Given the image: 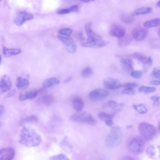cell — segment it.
Wrapping results in <instances>:
<instances>
[{
    "label": "cell",
    "instance_id": "obj_30",
    "mask_svg": "<svg viewBox=\"0 0 160 160\" xmlns=\"http://www.w3.org/2000/svg\"><path fill=\"white\" fill-rule=\"evenodd\" d=\"M54 98L51 95H46L43 96L41 100L43 104L46 106H49L52 104L54 101Z\"/></svg>",
    "mask_w": 160,
    "mask_h": 160
},
{
    "label": "cell",
    "instance_id": "obj_35",
    "mask_svg": "<svg viewBox=\"0 0 160 160\" xmlns=\"http://www.w3.org/2000/svg\"><path fill=\"white\" fill-rule=\"evenodd\" d=\"M156 90L155 88L154 87H146L141 86L139 87V91L145 93H149L154 92Z\"/></svg>",
    "mask_w": 160,
    "mask_h": 160
},
{
    "label": "cell",
    "instance_id": "obj_55",
    "mask_svg": "<svg viewBox=\"0 0 160 160\" xmlns=\"http://www.w3.org/2000/svg\"><path fill=\"white\" fill-rule=\"evenodd\" d=\"M159 126H160V124L159 123L158 124V130L159 131L160 128H159Z\"/></svg>",
    "mask_w": 160,
    "mask_h": 160
},
{
    "label": "cell",
    "instance_id": "obj_7",
    "mask_svg": "<svg viewBox=\"0 0 160 160\" xmlns=\"http://www.w3.org/2000/svg\"><path fill=\"white\" fill-rule=\"evenodd\" d=\"M32 14L25 11H20L17 12L14 20V22L17 26H20L25 22L33 19Z\"/></svg>",
    "mask_w": 160,
    "mask_h": 160
},
{
    "label": "cell",
    "instance_id": "obj_45",
    "mask_svg": "<svg viewBox=\"0 0 160 160\" xmlns=\"http://www.w3.org/2000/svg\"><path fill=\"white\" fill-rule=\"evenodd\" d=\"M149 83L154 85H158L160 84L159 80H153L150 81Z\"/></svg>",
    "mask_w": 160,
    "mask_h": 160
},
{
    "label": "cell",
    "instance_id": "obj_47",
    "mask_svg": "<svg viewBox=\"0 0 160 160\" xmlns=\"http://www.w3.org/2000/svg\"><path fill=\"white\" fill-rule=\"evenodd\" d=\"M15 92V91L14 90H13L10 91L6 96V98H9L13 96Z\"/></svg>",
    "mask_w": 160,
    "mask_h": 160
},
{
    "label": "cell",
    "instance_id": "obj_42",
    "mask_svg": "<svg viewBox=\"0 0 160 160\" xmlns=\"http://www.w3.org/2000/svg\"><path fill=\"white\" fill-rule=\"evenodd\" d=\"M150 99L153 101V104L154 106H157L159 104V97L153 96H152Z\"/></svg>",
    "mask_w": 160,
    "mask_h": 160
},
{
    "label": "cell",
    "instance_id": "obj_44",
    "mask_svg": "<svg viewBox=\"0 0 160 160\" xmlns=\"http://www.w3.org/2000/svg\"><path fill=\"white\" fill-rule=\"evenodd\" d=\"M72 12L77 11L79 9L77 5H73L70 7Z\"/></svg>",
    "mask_w": 160,
    "mask_h": 160
},
{
    "label": "cell",
    "instance_id": "obj_36",
    "mask_svg": "<svg viewBox=\"0 0 160 160\" xmlns=\"http://www.w3.org/2000/svg\"><path fill=\"white\" fill-rule=\"evenodd\" d=\"M50 160H70L68 157L63 154H60L51 156Z\"/></svg>",
    "mask_w": 160,
    "mask_h": 160
},
{
    "label": "cell",
    "instance_id": "obj_32",
    "mask_svg": "<svg viewBox=\"0 0 160 160\" xmlns=\"http://www.w3.org/2000/svg\"><path fill=\"white\" fill-rule=\"evenodd\" d=\"M114 116V115L113 114L103 112H100L98 114L99 118L104 121L109 120H112Z\"/></svg>",
    "mask_w": 160,
    "mask_h": 160
},
{
    "label": "cell",
    "instance_id": "obj_24",
    "mask_svg": "<svg viewBox=\"0 0 160 160\" xmlns=\"http://www.w3.org/2000/svg\"><path fill=\"white\" fill-rule=\"evenodd\" d=\"M107 105L109 108L117 111H121L124 107L123 104L119 103L112 100L108 101Z\"/></svg>",
    "mask_w": 160,
    "mask_h": 160
},
{
    "label": "cell",
    "instance_id": "obj_51",
    "mask_svg": "<svg viewBox=\"0 0 160 160\" xmlns=\"http://www.w3.org/2000/svg\"><path fill=\"white\" fill-rule=\"evenodd\" d=\"M132 127V126L131 125H128L127 126L126 128L128 129H130Z\"/></svg>",
    "mask_w": 160,
    "mask_h": 160
},
{
    "label": "cell",
    "instance_id": "obj_17",
    "mask_svg": "<svg viewBox=\"0 0 160 160\" xmlns=\"http://www.w3.org/2000/svg\"><path fill=\"white\" fill-rule=\"evenodd\" d=\"M38 92V91L36 89H32L21 92L19 95V99L20 101H23L34 98L37 95Z\"/></svg>",
    "mask_w": 160,
    "mask_h": 160
},
{
    "label": "cell",
    "instance_id": "obj_38",
    "mask_svg": "<svg viewBox=\"0 0 160 160\" xmlns=\"http://www.w3.org/2000/svg\"><path fill=\"white\" fill-rule=\"evenodd\" d=\"M131 76L134 78H140L142 76V73L141 71L138 70L132 71L130 73Z\"/></svg>",
    "mask_w": 160,
    "mask_h": 160
},
{
    "label": "cell",
    "instance_id": "obj_11",
    "mask_svg": "<svg viewBox=\"0 0 160 160\" xmlns=\"http://www.w3.org/2000/svg\"><path fill=\"white\" fill-rule=\"evenodd\" d=\"M91 23L87 22L85 25V30L86 34L88 36L87 40L88 42H93L101 41L102 39V37L100 35L95 33L92 30Z\"/></svg>",
    "mask_w": 160,
    "mask_h": 160
},
{
    "label": "cell",
    "instance_id": "obj_3",
    "mask_svg": "<svg viewBox=\"0 0 160 160\" xmlns=\"http://www.w3.org/2000/svg\"><path fill=\"white\" fill-rule=\"evenodd\" d=\"M138 131L141 137L146 141H150L152 139L157 133V130L155 127L146 122H142L140 124Z\"/></svg>",
    "mask_w": 160,
    "mask_h": 160
},
{
    "label": "cell",
    "instance_id": "obj_23",
    "mask_svg": "<svg viewBox=\"0 0 160 160\" xmlns=\"http://www.w3.org/2000/svg\"><path fill=\"white\" fill-rule=\"evenodd\" d=\"M2 52L6 56H10L18 55L21 52V49L18 48H8L5 47L2 48Z\"/></svg>",
    "mask_w": 160,
    "mask_h": 160
},
{
    "label": "cell",
    "instance_id": "obj_50",
    "mask_svg": "<svg viewBox=\"0 0 160 160\" xmlns=\"http://www.w3.org/2000/svg\"><path fill=\"white\" fill-rule=\"evenodd\" d=\"M72 77H68L64 80V82L65 83H68L69 82L72 80Z\"/></svg>",
    "mask_w": 160,
    "mask_h": 160
},
{
    "label": "cell",
    "instance_id": "obj_1",
    "mask_svg": "<svg viewBox=\"0 0 160 160\" xmlns=\"http://www.w3.org/2000/svg\"><path fill=\"white\" fill-rule=\"evenodd\" d=\"M42 142L41 136L33 129L23 127L20 131L19 142L28 147H33L39 145Z\"/></svg>",
    "mask_w": 160,
    "mask_h": 160
},
{
    "label": "cell",
    "instance_id": "obj_37",
    "mask_svg": "<svg viewBox=\"0 0 160 160\" xmlns=\"http://www.w3.org/2000/svg\"><path fill=\"white\" fill-rule=\"evenodd\" d=\"M72 30L69 28H64L60 29L58 32L61 35H65L67 36H70L72 33Z\"/></svg>",
    "mask_w": 160,
    "mask_h": 160
},
{
    "label": "cell",
    "instance_id": "obj_6",
    "mask_svg": "<svg viewBox=\"0 0 160 160\" xmlns=\"http://www.w3.org/2000/svg\"><path fill=\"white\" fill-rule=\"evenodd\" d=\"M57 38L64 44L67 50L69 53L73 54L77 50V45L74 40L71 38L63 36L58 35Z\"/></svg>",
    "mask_w": 160,
    "mask_h": 160
},
{
    "label": "cell",
    "instance_id": "obj_39",
    "mask_svg": "<svg viewBox=\"0 0 160 160\" xmlns=\"http://www.w3.org/2000/svg\"><path fill=\"white\" fill-rule=\"evenodd\" d=\"M151 75L154 78L159 79L160 77V70L157 68H154L151 72Z\"/></svg>",
    "mask_w": 160,
    "mask_h": 160
},
{
    "label": "cell",
    "instance_id": "obj_15",
    "mask_svg": "<svg viewBox=\"0 0 160 160\" xmlns=\"http://www.w3.org/2000/svg\"><path fill=\"white\" fill-rule=\"evenodd\" d=\"M132 56L142 63L148 66H150L152 64V60L151 57H148L139 52H135L132 55Z\"/></svg>",
    "mask_w": 160,
    "mask_h": 160
},
{
    "label": "cell",
    "instance_id": "obj_5",
    "mask_svg": "<svg viewBox=\"0 0 160 160\" xmlns=\"http://www.w3.org/2000/svg\"><path fill=\"white\" fill-rule=\"evenodd\" d=\"M69 119L73 122L86 123L91 125L96 123V121L92 115L85 112L73 114L70 117Z\"/></svg>",
    "mask_w": 160,
    "mask_h": 160
},
{
    "label": "cell",
    "instance_id": "obj_12",
    "mask_svg": "<svg viewBox=\"0 0 160 160\" xmlns=\"http://www.w3.org/2000/svg\"><path fill=\"white\" fill-rule=\"evenodd\" d=\"M12 86V82L7 75L2 76L0 79V92H5L9 91Z\"/></svg>",
    "mask_w": 160,
    "mask_h": 160
},
{
    "label": "cell",
    "instance_id": "obj_34",
    "mask_svg": "<svg viewBox=\"0 0 160 160\" xmlns=\"http://www.w3.org/2000/svg\"><path fill=\"white\" fill-rule=\"evenodd\" d=\"M146 152L149 157L152 158H154L156 155L154 147L152 145L148 146L147 148Z\"/></svg>",
    "mask_w": 160,
    "mask_h": 160
},
{
    "label": "cell",
    "instance_id": "obj_26",
    "mask_svg": "<svg viewBox=\"0 0 160 160\" xmlns=\"http://www.w3.org/2000/svg\"><path fill=\"white\" fill-rule=\"evenodd\" d=\"M120 18L122 22L127 24L132 23L134 19L133 14L128 13L122 14L120 15Z\"/></svg>",
    "mask_w": 160,
    "mask_h": 160
},
{
    "label": "cell",
    "instance_id": "obj_31",
    "mask_svg": "<svg viewBox=\"0 0 160 160\" xmlns=\"http://www.w3.org/2000/svg\"><path fill=\"white\" fill-rule=\"evenodd\" d=\"M132 107L140 114H143L146 113L147 112V108L143 104H140L138 105L133 104Z\"/></svg>",
    "mask_w": 160,
    "mask_h": 160
},
{
    "label": "cell",
    "instance_id": "obj_2",
    "mask_svg": "<svg viewBox=\"0 0 160 160\" xmlns=\"http://www.w3.org/2000/svg\"><path fill=\"white\" fill-rule=\"evenodd\" d=\"M122 138L121 131L119 127H113L105 139L106 144L110 147H114L120 144Z\"/></svg>",
    "mask_w": 160,
    "mask_h": 160
},
{
    "label": "cell",
    "instance_id": "obj_4",
    "mask_svg": "<svg viewBox=\"0 0 160 160\" xmlns=\"http://www.w3.org/2000/svg\"><path fill=\"white\" fill-rule=\"evenodd\" d=\"M145 145L144 140L141 137L136 136L129 140L128 147L131 152L134 154H138L143 152Z\"/></svg>",
    "mask_w": 160,
    "mask_h": 160
},
{
    "label": "cell",
    "instance_id": "obj_19",
    "mask_svg": "<svg viewBox=\"0 0 160 160\" xmlns=\"http://www.w3.org/2000/svg\"><path fill=\"white\" fill-rule=\"evenodd\" d=\"M29 84L28 80L21 77H18L16 79V85L17 88L19 89H24L27 88Z\"/></svg>",
    "mask_w": 160,
    "mask_h": 160
},
{
    "label": "cell",
    "instance_id": "obj_21",
    "mask_svg": "<svg viewBox=\"0 0 160 160\" xmlns=\"http://www.w3.org/2000/svg\"><path fill=\"white\" fill-rule=\"evenodd\" d=\"M61 148L66 153H71L72 150V147L69 141L66 136L64 137L60 144Z\"/></svg>",
    "mask_w": 160,
    "mask_h": 160
},
{
    "label": "cell",
    "instance_id": "obj_48",
    "mask_svg": "<svg viewBox=\"0 0 160 160\" xmlns=\"http://www.w3.org/2000/svg\"><path fill=\"white\" fill-rule=\"evenodd\" d=\"M4 109V106L2 105H0V117L3 112Z\"/></svg>",
    "mask_w": 160,
    "mask_h": 160
},
{
    "label": "cell",
    "instance_id": "obj_27",
    "mask_svg": "<svg viewBox=\"0 0 160 160\" xmlns=\"http://www.w3.org/2000/svg\"><path fill=\"white\" fill-rule=\"evenodd\" d=\"M160 23V19L156 18L144 22L143 26L146 28H150L159 26Z\"/></svg>",
    "mask_w": 160,
    "mask_h": 160
},
{
    "label": "cell",
    "instance_id": "obj_22",
    "mask_svg": "<svg viewBox=\"0 0 160 160\" xmlns=\"http://www.w3.org/2000/svg\"><path fill=\"white\" fill-rule=\"evenodd\" d=\"M59 82V80L56 78H51L44 81L42 84V87L44 88H48L58 84Z\"/></svg>",
    "mask_w": 160,
    "mask_h": 160
},
{
    "label": "cell",
    "instance_id": "obj_20",
    "mask_svg": "<svg viewBox=\"0 0 160 160\" xmlns=\"http://www.w3.org/2000/svg\"><path fill=\"white\" fill-rule=\"evenodd\" d=\"M132 40V37L129 34H125L119 38L118 40L119 45L121 47H125L129 45Z\"/></svg>",
    "mask_w": 160,
    "mask_h": 160
},
{
    "label": "cell",
    "instance_id": "obj_46",
    "mask_svg": "<svg viewBox=\"0 0 160 160\" xmlns=\"http://www.w3.org/2000/svg\"><path fill=\"white\" fill-rule=\"evenodd\" d=\"M105 124L108 126H112L113 124V122L112 120H109L105 121Z\"/></svg>",
    "mask_w": 160,
    "mask_h": 160
},
{
    "label": "cell",
    "instance_id": "obj_18",
    "mask_svg": "<svg viewBox=\"0 0 160 160\" xmlns=\"http://www.w3.org/2000/svg\"><path fill=\"white\" fill-rule=\"evenodd\" d=\"M120 63L123 69L128 72L133 71V62L131 60L128 58H123L120 60Z\"/></svg>",
    "mask_w": 160,
    "mask_h": 160
},
{
    "label": "cell",
    "instance_id": "obj_54",
    "mask_svg": "<svg viewBox=\"0 0 160 160\" xmlns=\"http://www.w3.org/2000/svg\"><path fill=\"white\" fill-rule=\"evenodd\" d=\"M1 55H0V65L1 64Z\"/></svg>",
    "mask_w": 160,
    "mask_h": 160
},
{
    "label": "cell",
    "instance_id": "obj_10",
    "mask_svg": "<svg viewBox=\"0 0 160 160\" xmlns=\"http://www.w3.org/2000/svg\"><path fill=\"white\" fill-rule=\"evenodd\" d=\"M109 32L111 36L120 38L125 34L126 30L122 25L114 24L110 27Z\"/></svg>",
    "mask_w": 160,
    "mask_h": 160
},
{
    "label": "cell",
    "instance_id": "obj_53",
    "mask_svg": "<svg viewBox=\"0 0 160 160\" xmlns=\"http://www.w3.org/2000/svg\"><path fill=\"white\" fill-rule=\"evenodd\" d=\"M91 1H89V0H85V1H82L85 2H89Z\"/></svg>",
    "mask_w": 160,
    "mask_h": 160
},
{
    "label": "cell",
    "instance_id": "obj_28",
    "mask_svg": "<svg viewBox=\"0 0 160 160\" xmlns=\"http://www.w3.org/2000/svg\"><path fill=\"white\" fill-rule=\"evenodd\" d=\"M152 11L150 7H143L137 8L133 12L132 14L134 15H138L149 13Z\"/></svg>",
    "mask_w": 160,
    "mask_h": 160
},
{
    "label": "cell",
    "instance_id": "obj_41",
    "mask_svg": "<svg viewBox=\"0 0 160 160\" xmlns=\"http://www.w3.org/2000/svg\"><path fill=\"white\" fill-rule=\"evenodd\" d=\"M138 84L134 82H128L123 84L122 86L126 88H133L137 87Z\"/></svg>",
    "mask_w": 160,
    "mask_h": 160
},
{
    "label": "cell",
    "instance_id": "obj_25",
    "mask_svg": "<svg viewBox=\"0 0 160 160\" xmlns=\"http://www.w3.org/2000/svg\"><path fill=\"white\" fill-rule=\"evenodd\" d=\"M72 106L76 111L80 112L82 110L84 106L83 101L80 98H75L73 101Z\"/></svg>",
    "mask_w": 160,
    "mask_h": 160
},
{
    "label": "cell",
    "instance_id": "obj_52",
    "mask_svg": "<svg viewBox=\"0 0 160 160\" xmlns=\"http://www.w3.org/2000/svg\"><path fill=\"white\" fill-rule=\"evenodd\" d=\"M160 1H159L156 4V6L158 7H160Z\"/></svg>",
    "mask_w": 160,
    "mask_h": 160
},
{
    "label": "cell",
    "instance_id": "obj_14",
    "mask_svg": "<svg viewBox=\"0 0 160 160\" xmlns=\"http://www.w3.org/2000/svg\"><path fill=\"white\" fill-rule=\"evenodd\" d=\"M14 155V150L12 148H5L0 149V160H11Z\"/></svg>",
    "mask_w": 160,
    "mask_h": 160
},
{
    "label": "cell",
    "instance_id": "obj_49",
    "mask_svg": "<svg viewBox=\"0 0 160 160\" xmlns=\"http://www.w3.org/2000/svg\"><path fill=\"white\" fill-rule=\"evenodd\" d=\"M123 160H136L133 157L130 156H127L125 157Z\"/></svg>",
    "mask_w": 160,
    "mask_h": 160
},
{
    "label": "cell",
    "instance_id": "obj_40",
    "mask_svg": "<svg viewBox=\"0 0 160 160\" xmlns=\"http://www.w3.org/2000/svg\"><path fill=\"white\" fill-rule=\"evenodd\" d=\"M122 93L127 95H133L135 93L134 90L132 88H126L122 91Z\"/></svg>",
    "mask_w": 160,
    "mask_h": 160
},
{
    "label": "cell",
    "instance_id": "obj_56",
    "mask_svg": "<svg viewBox=\"0 0 160 160\" xmlns=\"http://www.w3.org/2000/svg\"><path fill=\"white\" fill-rule=\"evenodd\" d=\"M1 122H0V128L1 126Z\"/></svg>",
    "mask_w": 160,
    "mask_h": 160
},
{
    "label": "cell",
    "instance_id": "obj_33",
    "mask_svg": "<svg viewBox=\"0 0 160 160\" xmlns=\"http://www.w3.org/2000/svg\"><path fill=\"white\" fill-rule=\"evenodd\" d=\"M92 72V69L89 67H87L81 71V75L83 78H87L91 76Z\"/></svg>",
    "mask_w": 160,
    "mask_h": 160
},
{
    "label": "cell",
    "instance_id": "obj_8",
    "mask_svg": "<svg viewBox=\"0 0 160 160\" xmlns=\"http://www.w3.org/2000/svg\"><path fill=\"white\" fill-rule=\"evenodd\" d=\"M108 94V91L106 89L99 88L91 91L89 94V96L93 100H101L107 98Z\"/></svg>",
    "mask_w": 160,
    "mask_h": 160
},
{
    "label": "cell",
    "instance_id": "obj_16",
    "mask_svg": "<svg viewBox=\"0 0 160 160\" xmlns=\"http://www.w3.org/2000/svg\"><path fill=\"white\" fill-rule=\"evenodd\" d=\"M110 42L106 41H98L93 42H87L81 43V45L83 47L98 48L104 47L109 44Z\"/></svg>",
    "mask_w": 160,
    "mask_h": 160
},
{
    "label": "cell",
    "instance_id": "obj_29",
    "mask_svg": "<svg viewBox=\"0 0 160 160\" xmlns=\"http://www.w3.org/2000/svg\"><path fill=\"white\" fill-rule=\"evenodd\" d=\"M37 117L34 115L28 116L21 119L19 122L20 124H23L25 123H32L36 122L38 121Z\"/></svg>",
    "mask_w": 160,
    "mask_h": 160
},
{
    "label": "cell",
    "instance_id": "obj_9",
    "mask_svg": "<svg viewBox=\"0 0 160 160\" xmlns=\"http://www.w3.org/2000/svg\"><path fill=\"white\" fill-rule=\"evenodd\" d=\"M148 33V31L147 28L141 26L135 28L132 31L133 38L138 41L143 40L146 37Z\"/></svg>",
    "mask_w": 160,
    "mask_h": 160
},
{
    "label": "cell",
    "instance_id": "obj_13",
    "mask_svg": "<svg viewBox=\"0 0 160 160\" xmlns=\"http://www.w3.org/2000/svg\"><path fill=\"white\" fill-rule=\"evenodd\" d=\"M104 87L110 89H115L122 86L121 84L117 80L110 77L105 78L103 82Z\"/></svg>",
    "mask_w": 160,
    "mask_h": 160
},
{
    "label": "cell",
    "instance_id": "obj_43",
    "mask_svg": "<svg viewBox=\"0 0 160 160\" xmlns=\"http://www.w3.org/2000/svg\"><path fill=\"white\" fill-rule=\"evenodd\" d=\"M72 12L70 8L60 10L57 12V13L60 15H64L69 13Z\"/></svg>",
    "mask_w": 160,
    "mask_h": 160
}]
</instances>
